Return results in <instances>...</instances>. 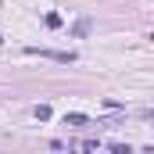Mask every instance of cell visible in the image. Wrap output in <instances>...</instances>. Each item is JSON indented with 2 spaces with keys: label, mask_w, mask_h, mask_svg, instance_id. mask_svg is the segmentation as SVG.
I'll return each instance as SVG.
<instances>
[{
  "label": "cell",
  "mask_w": 154,
  "mask_h": 154,
  "mask_svg": "<svg viewBox=\"0 0 154 154\" xmlns=\"http://www.w3.org/2000/svg\"><path fill=\"white\" fill-rule=\"evenodd\" d=\"M65 125H86V115L82 111H72V115H65Z\"/></svg>",
  "instance_id": "obj_2"
},
{
  "label": "cell",
  "mask_w": 154,
  "mask_h": 154,
  "mask_svg": "<svg viewBox=\"0 0 154 154\" xmlns=\"http://www.w3.org/2000/svg\"><path fill=\"white\" fill-rule=\"evenodd\" d=\"M36 118H39V122H47V118H50V108H47V104H36Z\"/></svg>",
  "instance_id": "obj_3"
},
{
  "label": "cell",
  "mask_w": 154,
  "mask_h": 154,
  "mask_svg": "<svg viewBox=\"0 0 154 154\" xmlns=\"http://www.w3.org/2000/svg\"><path fill=\"white\" fill-rule=\"evenodd\" d=\"M0 43H4V39H0Z\"/></svg>",
  "instance_id": "obj_4"
},
{
  "label": "cell",
  "mask_w": 154,
  "mask_h": 154,
  "mask_svg": "<svg viewBox=\"0 0 154 154\" xmlns=\"http://www.w3.org/2000/svg\"><path fill=\"white\" fill-rule=\"evenodd\" d=\"M29 54L50 57V61H75V54H61V50H39V47H29Z\"/></svg>",
  "instance_id": "obj_1"
}]
</instances>
